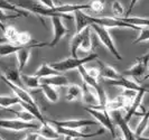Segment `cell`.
<instances>
[{
  "instance_id": "cell-9",
  "label": "cell",
  "mask_w": 149,
  "mask_h": 140,
  "mask_svg": "<svg viewBox=\"0 0 149 140\" xmlns=\"http://www.w3.org/2000/svg\"><path fill=\"white\" fill-rule=\"evenodd\" d=\"M52 24H53V39L49 43V47H54L60 43V40L62 38L66 36L70 33V30L65 27V25L63 24V18L61 17H53Z\"/></svg>"
},
{
  "instance_id": "cell-23",
  "label": "cell",
  "mask_w": 149,
  "mask_h": 140,
  "mask_svg": "<svg viewBox=\"0 0 149 140\" xmlns=\"http://www.w3.org/2000/svg\"><path fill=\"white\" fill-rule=\"evenodd\" d=\"M0 28L3 31V37L7 39L8 43H11V44L16 45L19 31H17L15 27L10 26V25H2V24H0Z\"/></svg>"
},
{
  "instance_id": "cell-38",
  "label": "cell",
  "mask_w": 149,
  "mask_h": 140,
  "mask_svg": "<svg viewBox=\"0 0 149 140\" xmlns=\"http://www.w3.org/2000/svg\"><path fill=\"white\" fill-rule=\"evenodd\" d=\"M38 138H39V134L37 133V131H35V132L27 133L24 140H38Z\"/></svg>"
},
{
  "instance_id": "cell-32",
  "label": "cell",
  "mask_w": 149,
  "mask_h": 140,
  "mask_svg": "<svg viewBox=\"0 0 149 140\" xmlns=\"http://www.w3.org/2000/svg\"><path fill=\"white\" fill-rule=\"evenodd\" d=\"M13 113H15L16 119L18 120H22V121H26V122H30V121H34V120H37L35 118L30 112H28L27 110H24L22 111H13Z\"/></svg>"
},
{
  "instance_id": "cell-40",
  "label": "cell",
  "mask_w": 149,
  "mask_h": 140,
  "mask_svg": "<svg viewBox=\"0 0 149 140\" xmlns=\"http://www.w3.org/2000/svg\"><path fill=\"white\" fill-rule=\"evenodd\" d=\"M137 140H149V137H143V136H136Z\"/></svg>"
},
{
  "instance_id": "cell-24",
  "label": "cell",
  "mask_w": 149,
  "mask_h": 140,
  "mask_svg": "<svg viewBox=\"0 0 149 140\" xmlns=\"http://www.w3.org/2000/svg\"><path fill=\"white\" fill-rule=\"evenodd\" d=\"M20 79L22 81L24 86H26L27 88L34 90V88H40V79L36 77L35 75H28V74L20 73Z\"/></svg>"
},
{
  "instance_id": "cell-28",
  "label": "cell",
  "mask_w": 149,
  "mask_h": 140,
  "mask_svg": "<svg viewBox=\"0 0 149 140\" xmlns=\"http://www.w3.org/2000/svg\"><path fill=\"white\" fill-rule=\"evenodd\" d=\"M20 103V100L16 95H0V109H8L15 104Z\"/></svg>"
},
{
  "instance_id": "cell-6",
  "label": "cell",
  "mask_w": 149,
  "mask_h": 140,
  "mask_svg": "<svg viewBox=\"0 0 149 140\" xmlns=\"http://www.w3.org/2000/svg\"><path fill=\"white\" fill-rule=\"evenodd\" d=\"M47 122H51L55 127H62L66 129H74L80 130L82 128L91 127V125H97L95 120H90V119H71V120H64V121H57V120H49Z\"/></svg>"
},
{
  "instance_id": "cell-42",
  "label": "cell",
  "mask_w": 149,
  "mask_h": 140,
  "mask_svg": "<svg viewBox=\"0 0 149 140\" xmlns=\"http://www.w3.org/2000/svg\"><path fill=\"white\" fill-rule=\"evenodd\" d=\"M113 140H125V138L121 136H116V138H113Z\"/></svg>"
},
{
  "instance_id": "cell-5",
  "label": "cell",
  "mask_w": 149,
  "mask_h": 140,
  "mask_svg": "<svg viewBox=\"0 0 149 140\" xmlns=\"http://www.w3.org/2000/svg\"><path fill=\"white\" fill-rule=\"evenodd\" d=\"M55 128L61 136H65L66 138H71V139H91V138H95V137L102 136L105 133V129L102 127L94 132H83L81 130L66 129V128H62V127H55Z\"/></svg>"
},
{
  "instance_id": "cell-3",
  "label": "cell",
  "mask_w": 149,
  "mask_h": 140,
  "mask_svg": "<svg viewBox=\"0 0 149 140\" xmlns=\"http://www.w3.org/2000/svg\"><path fill=\"white\" fill-rule=\"evenodd\" d=\"M84 109L94 118V120L99 125H101L102 128H104L105 130H108L109 132L111 133L112 138H116V136H117L116 125H114L111 116H110V113L108 111H101L97 110V109H93V108H88V107H85Z\"/></svg>"
},
{
  "instance_id": "cell-46",
  "label": "cell",
  "mask_w": 149,
  "mask_h": 140,
  "mask_svg": "<svg viewBox=\"0 0 149 140\" xmlns=\"http://www.w3.org/2000/svg\"><path fill=\"white\" fill-rule=\"evenodd\" d=\"M0 140H5V139H2V138H1V137H0Z\"/></svg>"
},
{
  "instance_id": "cell-36",
  "label": "cell",
  "mask_w": 149,
  "mask_h": 140,
  "mask_svg": "<svg viewBox=\"0 0 149 140\" xmlns=\"http://www.w3.org/2000/svg\"><path fill=\"white\" fill-rule=\"evenodd\" d=\"M137 93H138V92H137V91H134V90H123L121 95L127 100L128 102H129V104H131L132 101L134 100L136 95H137Z\"/></svg>"
},
{
  "instance_id": "cell-2",
  "label": "cell",
  "mask_w": 149,
  "mask_h": 140,
  "mask_svg": "<svg viewBox=\"0 0 149 140\" xmlns=\"http://www.w3.org/2000/svg\"><path fill=\"white\" fill-rule=\"evenodd\" d=\"M90 27H91V29L94 31V34H95L97 36V38L100 39V42L102 43V45H104L105 47L109 49V52L111 53L116 59L121 61V59H122V56H121V54H120L119 51L117 49V47H116V45H114V42H113L111 35H110V33H109V29H107V28L102 27V26L95 25V24H92Z\"/></svg>"
},
{
  "instance_id": "cell-15",
  "label": "cell",
  "mask_w": 149,
  "mask_h": 140,
  "mask_svg": "<svg viewBox=\"0 0 149 140\" xmlns=\"http://www.w3.org/2000/svg\"><path fill=\"white\" fill-rule=\"evenodd\" d=\"M40 83L42 84H47L51 85L53 88H64V86H68V80L65 75L60 74V75H55V76H51V77H44L40 79Z\"/></svg>"
},
{
  "instance_id": "cell-13",
  "label": "cell",
  "mask_w": 149,
  "mask_h": 140,
  "mask_svg": "<svg viewBox=\"0 0 149 140\" xmlns=\"http://www.w3.org/2000/svg\"><path fill=\"white\" fill-rule=\"evenodd\" d=\"M97 63L100 65V76L103 77L105 81H117L123 76L111 65L103 63V62H100V61H97Z\"/></svg>"
},
{
  "instance_id": "cell-44",
  "label": "cell",
  "mask_w": 149,
  "mask_h": 140,
  "mask_svg": "<svg viewBox=\"0 0 149 140\" xmlns=\"http://www.w3.org/2000/svg\"><path fill=\"white\" fill-rule=\"evenodd\" d=\"M147 79H149V73L147 74V75H146V76H145V80H147Z\"/></svg>"
},
{
  "instance_id": "cell-16",
  "label": "cell",
  "mask_w": 149,
  "mask_h": 140,
  "mask_svg": "<svg viewBox=\"0 0 149 140\" xmlns=\"http://www.w3.org/2000/svg\"><path fill=\"white\" fill-rule=\"evenodd\" d=\"M145 93H146V92H143V91H140V92H138V93H137V95H136L134 100L132 101V103L130 104V107L128 108L126 116L123 117L126 122H128V123H129V121L131 120V118H132L134 114L137 113V111H138V108L141 105L142 99H143V95H145Z\"/></svg>"
},
{
  "instance_id": "cell-12",
  "label": "cell",
  "mask_w": 149,
  "mask_h": 140,
  "mask_svg": "<svg viewBox=\"0 0 149 140\" xmlns=\"http://www.w3.org/2000/svg\"><path fill=\"white\" fill-rule=\"evenodd\" d=\"M82 101L88 108H95L99 104L97 91L85 83L82 85Z\"/></svg>"
},
{
  "instance_id": "cell-39",
  "label": "cell",
  "mask_w": 149,
  "mask_h": 140,
  "mask_svg": "<svg viewBox=\"0 0 149 140\" xmlns=\"http://www.w3.org/2000/svg\"><path fill=\"white\" fill-rule=\"evenodd\" d=\"M138 1L139 0H130V3H129V8H128V10H127V17L130 14H131V11L134 10V6L138 3Z\"/></svg>"
},
{
  "instance_id": "cell-31",
  "label": "cell",
  "mask_w": 149,
  "mask_h": 140,
  "mask_svg": "<svg viewBox=\"0 0 149 140\" xmlns=\"http://www.w3.org/2000/svg\"><path fill=\"white\" fill-rule=\"evenodd\" d=\"M111 11L113 17L116 18H121L125 15V9H123V6L122 3L118 1V0H114L111 5Z\"/></svg>"
},
{
  "instance_id": "cell-26",
  "label": "cell",
  "mask_w": 149,
  "mask_h": 140,
  "mask_svg": "<svg viewBox=\"0 0 149 140\" xmlns=\"http://www.w3.org/2000/svg\"><path fill=\"white\" fill-rule=\"evenodd\" d=\"M83 39V30L79 34H75L74 36L72 37L71 42H70V49H71V55L72 57H77V51L81 46V43H82Z\"/></svg>"
},
{
  "instance_id": "cell-7",
  "label": "cell",
  "mask_w": 149,
  "mask_h": 140,
  "mask_svg": "<svg viewBox=\"0 0 149 140\" xmlns=\"http://www.w3.org/2000/svg\"><path fill=\"white\" fill-rule=\"evenodd\" d=\"M109 113H110V116H111L114 125H118V128L121 130L125 140H137L136 134H134V132L131 130V128L129 127V123L125 121V118H123L122 113L120 112V110L111 111V112H109Z\"/></svg>"
},
{
  "instance_id": "cell-27",
  "label": "cell",
  "mask_w": 149,
  "mask_h": 140,
  "mask_svg": "<svg viewBox=\"0 0 149 140\" xmlns=\"http://www.w3.org/2000/svg\"><path fill=\"white\" fill-rule=\"evenodd\" d=\"M25 46H19V45L11 44V43H5L0 45V56H9L11 54H16L18 51H20Z\"/></svg>"
},
{
  "instance_id": "cell-20",
  "label": "cell",
  "mask_w": 149,
  "mask_h": 140,
  "mask_svg": "<svg viewBox=\"0 0 149 140\" xmlns=\"http://www.w3.org/2000/svg\"><path fill=\"white\" fill-rule=\"evenodd\" d=\"M82 99V86L77 84H71L67 86L65 100L68 102H73Z\"/></svg>"
},
{
  "instance_id": "cell-14",
  "label": "cell",
  "mask_w": 149,
  "mask_h": 140,
  "mask_svg": "<svg viewBox=\"0 0 149 140\" xmlns=\"http://www.w3.org/2000/svg\"><path fill=\"white\" fill-rule=\"evenodd\" d=\"M36 131L39 134V137H43L47 140H56L58 139L61 136L60 133L57 132L56 128L53 127L52 125H49V123H47V122L39 125L38 130H36Z\"/></svg>"
},
{
  "instance_id": "cell-17",
  "label": "cell",
  "mask_w": 149,
  "mask_h": 140,
  "mask_svg": "<svg viewBox=\"0 0 149 140\" xmlns=\"http://www.w3.org/2000/svg\"><path fill=\"white\" fill-rule=\"evenodd\" d=\"M1 76H3L5 79H7L8 81L14 83L16 85H18L20 88H24V84H22V79H20V72L18 71V68L6 67V68H3Z\"/></svg>"
},
{
  "instance_id": "cell-30",
  "label": "cell",
  "mask_w": 149,
  "mask_h": 140,
  "mask_svg": "<svg viewBox=\"0 0 149 140\" xmlns=\"http://www.w3.org/2000/svg\"><path fill=\"white\" fill-rule=\"evenodd\" d=\"M31 44H35V40H33V38H31L29 33H27V31H22V33L18 34L16 45H19V46H28V45H31Z\"/></svg>"
},
{
  "instance_id": "cell-4",
  "label": "cell",
  "mask_w": 149,
  "mask_h": 140,
  "mask_svg": "<svg viewBox=\"0 0 149 140\" xmlns=\"http://www.w3.org/2000/svg\"><path fill=\"white\" fill-rule=\"evenodd\" d=\"M0 128L9 131H26V130H38L39 125L36 122H26L18 119H0Z\"/></svg>"
},
{
  "instance_id": "cell-10",
  "label": "cell",
  "mask_w": 149,
  "mask_h": 140,
  "mask_svg": "<svg viewBox=\"0 0 149 140\" xmlns=\"http://www.w3.org/2000/svg\"><path fill=\"white\" fill-rule=\"evenodd\" d=\"M1 80L5 82L6 84H7L8 86L10 88V90L15 93V95L20 100V102H25V103H28L30 105H33L34 108H37L39 109V107L37 105V103L35 102V100L33 99V96L30 95L29 93L25 90L24 88H20V86H18V85H16L14 83H11V82H9L7 79H5L3 76H1Z\"/></svg>"
},
{
  "instance_id": "cell-21",
  "label": "cell",
  "mask_w": 149,
  "mask_h": 140,
  "mask_svg": "<svg viewBox=\"0 0 149 140\" xmlns=\"http://www.w3.org/2000/svg\"><path fill=\"white\" fill-rule=\"evenodd\" d=\"M0 9L1 10H6V11H11L13 14H18L22 17H29V13L24 10V9H20L17 6H15L13 2H10L9 0H0Z\"/></svg>"
},
{
  "instance_id": "cell-45",
  "label": "cell",
  "mask_w": 149,
  "mask_h": 140,
  "mask_svg": "<svg viewBox=\"0 0 149 140\" xmlns=\"http://www.w3.org/2000/svg\"><path fill=\"white\" fill-rule=\"evenodd\" d=\"M64 140H71V138H66V139H64Z\"/></svg>"
},
{
  "instance_id": "cell-19",
  "label": "cell",
  "mask_w": 149,
  "mask_h": 140,
  "mask_svg": "<svg viewBox=\"0 0 149 140\" xmlns=\"http://www.w3.org/2000/svg\"><path fill=\"white\" fill-rule=\"evenodd\" d=\"M60 72L55 71L49 63H43L40 66L38 67V70L35 72V76L38 79H44V77H51V76H55V75H60Z\"/></svg>"
},
{
  "instance_id": "cell-35",
  "label": "cell",
  "mask_w": 149,
  "mask_h": 140,
  "mask_svg": "<svg viewBox=\"0 0 149 140\" xmlns=\"http://www.w3.org/2000/svg\"><path fill=\"white\" fill-rule=\"evenodd\" d=\"M22 17L18 14H8L6 10H1L0 9V24L1 22H6L7 20H10V19H16V18H19Z\"/></svg>"
},
{
  "instance_id": "cell-18",
  "label": "cell",
  "mask_w": 149,
  "mask_h": 140,
  "mask_svg": "<svg viewBox=\"0 0 149 140\" xmlns=\"http://www.w3.org/2000/svg\"><path fill=\"white\" fill-rule=\"evenodd\" d=\"M127 107H130L129 102L122 95H118L117 98H114L112 100H108L107 111L111 112V111L121 110V109H127Z\"/></svg>"
},
{
  "instance_id": "cell-22",
  "label": "cell",
  "mask_w": 149,
  "mask_h": 140,
  "mask_svg": "<svg viewBox=\"0 0 149 140\" xmlns=\"http://www.w3.org/2000/svg\"><path fill=\"white\" fill-rule=\"evenodd\" d=\"M40 90L43 92V94L45 95V98L52 102V103H56L58 100H60V94H58V91L55 88H53L51 85H47V84H40Z\"/></svg>"
},
{
  "instance_id": "cell-37",
  "label": "cell",
  "mask_w": 149,
  "mask_h": 140,
  "mask_svg": "<svg viewBox=\"0 0 149 140\" xmlns=\"http://www.w3.org/2000/svg\"><path fill=\"white\" fill-rule=\"evenodd\" d=\"M86 70V73L89 74L91 77L95 79V80H99L101 76H100V68H97V67H85Z\"/></svg>"
},
{
  "instance_id": "cell-25",
  "label": "cell",
  "mask_w": 149,
  "mask_h": 140,
  "mask_svg": "<svg viewBox=\"0 0 149 140\" xmlns=\"http://www.w3.org/2000/svg\"><path fill=\"white\" fill-rule=\"evenodd\" d=\"M92 29L91 27H86L85 29L83 30V39L81 46H80V49H82L83 52L89 53L92 51Z\"/></svg>"
},
{
  "instance_id": "cell-29",
  "label": "cell",
  "mask_w": 149,
  "mask_h": 140,
  "mask_svg": "<svg viewBox=\"0 0 149 140\" xmlns=\"http://www.w3.org/2000/svg\"><path fill=\"white\" fill-rule=\"evenodd\" d=\"M148 125H149V109L147 110L146 113H143V117H142L141 121L138 123L137 128H136L134 134L136 136H142V133L147 130Z\"/></svg>"
},
{
  "instance_id": "cell-41",
  "label": "cell",
  "mask_w": 149,
  "mask_h": 140,
  "mask_svg": "<svg viewBox=\"0 0 149 140\" xmlns=\"http://www.w3.org/2000/svg\"><path fill=\"white\" fill-rule=\"evenodd\" d=\"M5 43H8L7 39H6L5 37H0V45H1V44H5Z\"/></svg>"
},
{
  "instance_id": "cell-8",
  "label": "cell",
  "mask_w": 149,
  "mask_h": 140,
  "mask_svg": "<svg viewBox=\"0 0 149 140\" xmlns=\"http://www.w3.org/2000/svg\"><path fill=\"white\" fill-rule=\"evenodd\" d=\"M149 59H147L143 55L137 59V62L134 63L132 66L129 70L125 71L123 73H121L126 77H134V79H140L142 76H145V74L147 72V64H148Z\"/></svg>"
},
{
  "instance_id": "cell-11",
  "label": "cell",
  "mask_w": 149,
  "mask_h": 140,
  "mask_svg": "<svg viewBox=\"0 0 149 140\" xmlns=\"http://www.w3.org/2000/svg\"><path fill=\"white\" fill-rule=\"evenodd\" d=\"M107 83L112 85V86H118V88H121L123 90H134V91H137V92L143 91L146 93H149V86L139 85L138 83L129 80L126 76H122L120 80H117V81H107Z\"/></svg>"
},
{
  "instance_id": "cell-33",
  "label": "cell",
  "mask_w": 149,
  "mask_h": 140,
  "mask_svg": "<svg viewBox=\"0 0 149 140\" xmlns=\"http://www.w3.org/2000/svg\"><path fill=\"white\" fill-rule=\"evenodd\" d=\"M104 9V0H91L90 2V10L93 13H101Z\"/></svg>"
},
{
  "instance_id": "cell-34",
  "label": "cell",
  "mask_w": 149,
  "mask_h": 140,
  "mask_svg": "<svg viewBox=\"0 0 149 140\" xmlns=\"http://www.w3.org/2000/svg\"><path fill=\"white\" fill-rule=\"evenodd\" d=\"M147 40H149V27H142L139 31V36L132 42V44H138V43L147 42Z\"/></svg>"
},
{
  "instance_id": "cell-47",
  "label": "cell",
  "mask_w": 149,
  "mask_h": 140,
  "mask_svg": "<svg viewBox=\"0 0 149 140\" xmlns=\"http://www.w3.org/2000/svg\"><path fill=\"white\" fill-rule=\"evenodd\" d=\"M71 140H80V139H71Z\"/></svg>"
},
{
  "instance_id": "cell-43",
  "label": "cell",
  "mask_w": 149,
  "mask_h": 140,
  "mask_svg": "<svg viewBox=\"0 0 149 140\" xmlns=\"http://www.w3.org/2000/svg\"><path fill=\"white\" fill-rule=\"evenodd\" d=\"M143 56H145V57H146L147 59H149V52H148V53H146V54H145Z\"/></svg>"
},
{
  "instance_id": "cell-1",
  "label": "cell",
  "mask_w": 149,
  "mask_h": 140,
  "mask_svg": "<svg viewBox=\"0 0 149 140\" xmlns=\"http://www.w3.org/2000/svg\"><path fill=\"white\" fill-rule=\"evenodd\" d=\"M99 55L97 53H93V54H90L85 57L82 59H79V57H70V59H65L63 61H58V62H52L49 63V65L57 72L60 73H65L67 71H72V70H79L80 66L85 65L86 63H90L94 59H97Z\"/></svg>"
}]
</instances>
